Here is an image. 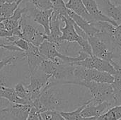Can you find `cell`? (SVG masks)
<instances>
[{"instance_id":"6da1fadb","label":"cell","mask_w":121,"mask_h":120,"mask_svg":"<svg viewBox=\"0 0 121 120\" xmlns=\"http://www.w3.org/2000/svg\"><path fill=\"white\" fill-rule=\"evenodd\" d=\"M91 95L88 89L73 84H59L46 86L40 98L31 107L39 114L46 110L59 112H71L86 103Z\"/></svg>"},{"instance_id":"7a4b0ae2","label":"cell","mask_w":121,"mask_h":120,"mask_svg":"<svg viewBox=\"0 0 121 120\" xmlns=\"http://www.w3.org/2000/svg\"><path fill=\"white\" fill-rule=\"evenodd\" d=\"M77 86L88 89L91 95V105H96L108 103L111 107H115L114 92L111 84L96 82H81Z\"/></svg>"},{"instance_id":"3957f363","label":"cell","mask_w":121,"mask_h":120,"mask_svg":"<svg viewBox=\"0 0 121 120\" xmlns=\"http://www.w3.org/2000/svg\"><path fill=\"white\" fill-rule=\"evenodd\" d=\"M21 38L35 47H38L46 40L47 35L43 27L24 13L21 20Z\"/></svg>"},{"instance_id":"277c9868","label":"cell","mask_w":121,"mask_h":120,"mask_svg":"<svg viewBox=\"0 0 121 120\" xmlns=\"http://www.w3.org/2000/svg\"><path fill=\"white\" fill-rule=\"evenodd\" d=\"M113 81L114 76L108 73L74 65L73 85H78L81 82H96L112 84Z\"/></svg>"},{"instance_id":"5b68a950","label":"cell","mask_w":121,"mask_h":120,"mask_svg":"<svg viewBox=\"0 0 121 120\" xmlns=\"http://www.w3.org/2000/svg\"><path fill=\"white\" fill-rule=\"evenodd\" d=\"M62 21L64 22L65 26L61 27L60 28L62 32L60 40L69 42H77L86 53L90 56H92V50L88 40L81 37L77 33L74 21L69 16L66 17L62 16Z\"/></svg>"},{"instance_id":"8992f818","label":"cell","mask_w":121,"mask_h":120,"mask_svg":"<svg viewBox=\"0 0 121 120\" xmlns=\"http://www.w3.org/2000/svg\"><path fill=\"white\" fill-rule=\"evenodd\" d=\"M30 81L26 86L30 96L31 106L33 103L36 101L48 86L50 76L45 74L39 69L34 70L29 74Z\"/></svg>"},{"instance_id":"52a82bcc","label":"cell","mask_w":121,"mask_h":120,"mask_svg":"<svg viewBox=\"0 0 121 120\" xmlns=\"http://www.w3.org/2000/svg\"><path fill=\"white\" fill-rule=\"evenodd\" d=\"M31 109L28 105L11 104L0 109V120H26Z\"/></svg>"},{"instance_id":"ba28073f","label":"cell","mask_w":121,"mask_h":120,"mask_svg":"<svg viewBox=\"0 0 121 120\" xmlns=\"http://www.w3.org/2000/svg\"><path fill=\"white\" fill-rule=\"evenodd\" d=\"M74 65H78L83 66L86 69H95L99 71L106 72L111 74L112 76H114L116 74V71L113 68V66L111 64L110 62L101 59L96 56H89L85 59L72 63Z\"/></svg>"},{"instance_id":"9c48e42d","label":"cell","mask_w":121,"mask_h":120,"mask_svg":"<svg viewBox=\"0 0 121 120\" xmlns=\"http://www.w3.org/2000/svg\"><path fill=\"white\" fill-rule=\"evenodd\" d=\"M62 21V16L55 11H52L50 18V35L46 36V40L55 44L59 45L62 41L60 38L62 37L60 23Z\"/></svg>"},{"instance_id":"30bf717a","label":"cell","mask_w":121,"mask_h":120,"mask_svg":"<svg viewBox=\"0 0 121 120\" xmlns=\"http://www.w3.org/2000/svg\"><path fill=\"white\" fill-rule=\"evenodd\" d=\"M100 11L113 20L118 25H121V8L114 5L111 0H95Z\"/></svg>"},{"instance_id":"8fae6325","label":"cell","mask_w":121,"mask_h":120,"mask_svg":"<svg viewBox=\"0 0 121 120\" xmlns=\"http://www.w3.org/2000/svg\"><path fill=\"white\" fill-rule=\"evenodd\" d=\"M25 55L28 61L29 74L37 69L40 65L45 60L44 57L40 54L38 47L33 45L30 43H29L28 50L25 52Z\"/></svg>"},{"instance_id":"7c38bea8","label":"cell","mask_w":121,"mask_h":120,"mask_svg":"<svg viewBox=\"0 0 121 120\" xmlns=\"http://www.w3.org/2000/svg\"><path fill=\"white\" fill-rule=\"evenodd\" d=\"M87 12L91 16L94 21H104L108 22L116 26L118 25L111 18L104 15L99 8L98 4L95 0H82Z\"/></svg>"},{"instance_id":"4fadbf2b","label":"cell","mask_w":121,"mask_h":120,"mask_svg":"<svg viewBox=\"0 0 121 120\" xmlns=\"http://www.w3.org/2000/svg\"><path fill=\"white\" fill-rule=\"evenodd\" d=\"M68 15L74 21L75 24L77 26H79L83 31H84L89 37L93 36L97 34L98 33H99V30L93 25L91 22H89L84 19L83 18L78 16L77 14H76L75 13L72 12L69 9H68Z\"/></svg>"},{"instance_id":"5bb4252c","label":"cell","mask_w":121,"mask_h":120,"mask_svg":"<svg viewBox=\"0 0 121 120\" xmlns=\"http://www.w3.org/2000/svg\"><path fill=\"white\" fill-rule=\"evenodd\" d=\"M110 108L111 105L108 103H103L100 105H91L90 103L87 105L84 110L82 111V118H90V117H100L107 112Z\"/></svg>"},{"instance_id":"9a60e30c","label":"cell","mask_w":121,"mask_h":120,"mask_svg":"<svg viewBox=\"0 0 121 120\" xmlns=\"http://www.w3.org/2000/svg\"><path fill=\"white\" fill-rule=\"evenodd\" d=\"M65 5L67 9L75 13L84 19L89 22L94 21L91 16L87 12L82 0H68L65 3Z\"/></svg>"},{"instance_id":"2e32d148","label":"cell","mask_w":121,"mask_h":120,"mask_svg":"<svg viewBox=\"0 0 121 120\" xmlns=\"http://www.w3.org/2000/svg\"><path fill=\"white\" fill-rule=\"evenodd\" d=\"M0 98L7 100L11 104L16 105H28L25 100L18 98L13 88L0 86Z\"/></svg>"},{"instance_id":"e0dca14e","label":"cell","mask_w":121,"mask_h":120,"mask_svg":"<svg viewBox=\"0 0 121 120\" xmlns=\"http://www.w3.org/2000/svg\"><path fill=\"white\" fill-rule=\"evenodd\" d=\"M22 0H18L15 2H5L0 5V17L8 18L11 17L18 8Z\"/></svg>"},{"instance_id":"ac0fdd59","label":"cell","mask_w":121,"mask_h":120,"mask_svg":"<svg viewBox=\"0 0 121 120\" xmlns=\"http://www.w3.org/2000/svg\"><path fill=\"white\" fill-rule=\"evenodd\" d=\"M99 118V120H121V105L110 108Z\"/></svg>"},{"instance_id":"d6986e66","label":"cell","mask_w":121,"mask_h":120,"mask_svg":"<svg viewBox=\"0 0 121 120\" xmlns=\"http://www.w3.org/2000/svg\"><path fill=\"white\" fill-rule=\"evenodd\" d=\"M91 103V100H89L86 103H85L84 105L79 107L78 108H77L76 110L71 111V112H60L61 114V115L63 117V118L65 120H82V111L84 110V108L89 105Z\"/></svg>"},{"instance_id":"ffe728a7","label":"cell","mask_w":121,"mask_h":120,"mask_svg":"<svg viewBox=\"0 0 121 120\" xmlns=\"http://www.w3.org/2000/svg\"><path fill=\"white\" fill-rule=\"evenodd\" d=\"M23 2L32 5L35 8L43 11L52 9L50 0H22Z\"/></svg>"},{"instance_id":"44dd1931","label":"cell","mask_w":121,"mask_h":120,"mask_svg":"<svg viewBox=\"0 0 121 120\" xmlns=\"http://www.w3.org/2000/svg\"><path fill=\"white\" fill-rule=\"evenodd\" d=\"M13 88L16 95L18 96V98L25 100L29 105L31 106V102L30 100L29 93L26 86L23 83H18L13 87Z\"/></svg>"},{"instance_id":"7402d4cb","label":"cell","mask_w":121,"mask_h":120,"mask_svg":"<svg viewBox=\"0 0 121 120\" xmlns=\"http://www.w3.org/2000/svg\"><path fill=\"white\" fill-rule=\"evenodd\" d=\"M108 34L110 35L113 45L116 47L121 49V25H113Z\"/></svg>"},{"instance_id":"603a6c76","label":"cell","mask_w":121,"mask_h":120,"mask_svg":"<svg viewBox=\"0 0 121 120\" xmlns=\"http://www.w3.org/2000/svg\"><path fill=\"white\" fill-rule=\"evenodd\" d=\"M54 11L62 16H68V9L66 7L64 0H50Z\"/></svg>"},{"instance_id":"cb8c5ba5","label":"cell","mask_w":121,"mask_h":120,"mask_svg":"<svg viewBox=\"0 0 121 120\" xmlns=\"http://www.w3.org/2000/svg\"><path fill=\"white\" fill-rule=\"evenodd\" d=\"M11 74V72L6 69V67L0 71V86L12 88Z\"/></svg>"},{"instance_id":"d4e9b609","label":"cell","mask_w":121,"mask_h":120,"mask_svg":"<svg viewBox=\"0 0 121 120\" xmlns=\"http://www.w3.org/2000/svg\"><path fill=\"white\" fill-rule=\"evenodd\" d=\"M43 120H65L59 112L46 110L40 114Z\"/></svg>"},{"instance_id":"484cf974","label":"cell","mask_w":121,"mask_h":120,"mask_svg":"<svg viewBox=\"0 0 121 120\" xmlns=\"http://www.w3.org/2000/svg\"><path fill=\"white\" fill-rule=\"evenodd\" d=\"M13 44L16 47H17L18 49H20L21 50H22L23 52L27 51L28 49V47H29V42H28L26 40H25L23 38H18V39H16L13 42Z\"/></svg>"},{"instance_id":"4316f807","label":"cell","mask_w":121,"mask_h":120,"mask_svg":"<svg viewBox=\"0 0 121 120\" xmlns=\"http://www.w3.org/2000/svg\"><path fill=\"white\" fill-rule=\"evenodd\" d=\"M39 115L40 114L38 113L37 110L35 108L31 107V109L30 110V112L28 114V118L26 120H40Z\"/></svg>"},{"instance_id":"83f0119b","label":"cell","mask_w":121,"mask_h":120,"mask_svg":"<svg viewBox=\"0 0 121 120\" xmlns=\"http://www.w3.org/2000/svg\"><path fill=\"white\" fill-rule=\"evenodd\" d=\"M13 35L11 32L6 30L2 23V22L0 23V38H4V37H12Z\"/></svg>"},{"instance_id":"f1b7e54d","label":"cell","mask_w":121,"mask_h":120,"mask_svg":"<svg viewBox=\"0 0 121 120\" xmlns=\"http://www.w3.org/2000/svg\"><path fill=\"white\" fill-rule=\"evenodd\" d=\"M111 1L116 6L121 8V0H111Z\"/></svg>"},{"instance_id":"f546056e","label":"cell","mask_w":121,"mask_h":120,"mask_svg":"<svg viewBox=\"0 0 121 120\" xmlns=\"http://www.w3.org/2000/svg\"><path fill=\"white\" fill-rule=\"evenodd\" d=\"M82 120H99V117H90V118H82Z\"/></svg>"},{"instance_id":"4dcf8cb0","label":"cell","mask_w":121,"mask_h":120,"mask_svg":"<svg viewBox=\"0 0 121 120\" xmlns=\"http://www.w3.org/2000/svg\"><path fill=\"white\" fill-rule=\"evenodd\" d=\"M39 118H40V120H43L42 118H41V117H40V115H39Z\"/></svg>"}]
</instances>
